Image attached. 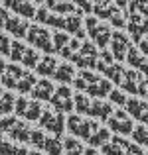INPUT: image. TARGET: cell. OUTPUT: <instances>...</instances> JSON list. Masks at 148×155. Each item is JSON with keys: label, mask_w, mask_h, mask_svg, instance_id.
Returning <instances> with one entry per match:
<instances>
[{"label": "cell", "mask_w": 148, "mask_h": 155, "mask_svg": "<svg viewBox=\"0 0 148 155\" xmlns=\"http://www.w3.org/2000/svg\"><path fill=\"white\" fill-rule=\"evenodd\" d=\"M36 22L40 26H49L53 30L65 31V34H73L75 39L83 41L85 39V31H83V22H81V14H69V16H59V14H51L48 12L46 6L36 10Z\"/></svg>", "instance_id": "cell-1"}, {"label": "cell", "mask_w": 148, "mask_h": 155, "mask_svg": "<svg viewBox=\"0 0 148 155\" xmlns=\"http://www.w3.org/2000/svg\"><path fill=\"white\" fill-rule=\"evenodd\" d=\"M73 87L77 88V92H85L91 98H107L113 91V83L107 81L105 77L97 75L95 71H79L73 79Z\"/></svg>", "instance_id": "cell-2"}, {"label": "cell", "mask_w": 148, "mask_h": 155, "mask_svg": "<svg viewBox=\"0 0 148 155\" xmlns=\"http://www.w3.org/2000/svg\"><path fill=\"white\" fill-rule=\"evenodd\" d=\"M32 126L26 120H18L16 116H2L0 118V132L6 134L10 137V141H16L18 145L30 143L32 136Z\"/></svg>", "instance_id": "cell-3"}, {"label": "cell", "mask_w": 148, "mask_h": 155, "mask_svg": "<svg viewBox=\"0 0 148 155\" xmlns=\"http://www.w3.org/2000/svg\"><path fill=\"white\" fill-rule=\"evenodd\" d=\"M99 128H101V126L97 124V120L79 116V114H71V116L65 120V130H67L73 137L83 140V141H89V137H91Z\"/></svg>", "instance_id": "cell-4"}, {"label": "cell", "mask_w": 148, "mask_h": 155, "mask_svg": "<svg viewBox=\"0 0 148 155\" xmlns=\"http://www.w3.org/2000/svg\"><path fill=\"white\" fill-rule=\"evenodd\" d=\"M85 31H87V35L91 38V43L97 45V47H101V51L109 47L111 35H113L111 26L99 22L97 16H87V18H85Z\"/></svg>", "instance_id": "cell-5"}, {"label": "cell", "mask_w": 148, "mask_h": 155, "mask_svg": "<svg viewBox=\"0 0 148 155\" xmlns=\"http://www.w3.org/2000/svg\"><path fill=\"white\" fill-rule=\"evenodd\" d=\"M8 57H10L16 65H22L24 69H36V65L40 63V59H42L40 51H36L34 47L24 45L22 41H18V39H14V41H12L10 55H8Z\"/></svg>", "instance_id": "cell-6"}, {"label": "cell", "mask_w": 148, "mask_h": 155, "mask_svg": "<svg viewBox=\"0 0 148 155\" xmlns=\"http://www.w3.org/2000/svg\"><path fill=\"white\" fill-rule=\"evenodd\" d=\"M26 39H28V43H30V45L34 47L36 51H44L46 55H51V53H55V49H53L51 31H48V28L40 26V24H36V26H30V28H28Z\"/></svg>", "instance_id": "cell-7"}, {"label": "cell", "mask_w": 148, "mask_h": 155, "mask_svg": "<svg viewBox=\"0 0 148 155\" xmlns=\"http://www.w3.org/2000/svg\"><path fill=\"white\" fill-rule=\"evenodd\" d=\"M14 112H16V116H20L26 122H38L42 112H44V106H42V102H38L34 98L18 96L16 104H14Z\"/></svg>", "instance_id": "cell-8"}, {"label": "cell", "mask_w": 148, "mask_h": 155, "mask_svg": "<svg viewBox=\"0 0 148 155\" xmlns=\"http://www.w3.org/2000/svg\"><path fill=\"white\" fill-rule=\"evenodd\" d=\"M71 63H75L77 67L85 69V71H91V69L97 67V61H99V51L95 49L91 41H81V47L77 53L71 55Z\"/></svg>", "instance_id": "cell-9"}, {"label": "cell", "mask_w": 148, "mask_h": 155, "mask_svg": "<svg viewBox=\"0 0 148 155\" xmlns=\"http://www.w3.org/2000/svg\"><path fill=\"white\" fill-rule=\"evenodd\" d=\"M40 128L42 130H48L51 136L55 137H61V134H63L65 130V118L61 112H57V110H51V108H44L42 116H40Z\"/></svg>", "instance_id": "cell-10"}, {"label": "cell", "mask_w": 148, "mask_h": 155, "mask_svg": "<svg viewBox=\"0 0 148 155\" xmlns=\"http://www.w3.org/2000/svg\"><path fill=\"white\" fill-rule=\"evenodd\" d=\"M107 126H109V132H115L121 137L130 136L132 130H134V122L129 118V114L125 110H115L113 116L107 120Z\"/></svg>", "instance_id": "cell-11"}, {"label": "cell", "mask_w": 148, "mask_h": 155, "mask_svg": "<svg viewBox=\"0 0 148 155\" xmlns=\"http://www.w3.org/2000/svg\"><path fill=\"white\" fill-rule=\"evenodd\" d=\"M49 104L53 106V110H57V112H61V114L71 112L73 110V92H71V88L65 87V84L55 87V92H53Z\"/></svg>", "instance_id": "cell-12"}, {"label": "cell", "mask_w": 148, "mask_h": 155, "mask_svg": "<svg viewBox=\"0 0 148 155\" xmlns=\"http://www.w3.org/2000/svg\"><path fill=\"white\" fill-rule=\"evenodd\" d=\"M109 47H111L113 59H117L118 63H122V61L126 59V53H129V49L132 45H130V39H129V35H126L125 31H113Z\"/></svg>", "instance_id": "cell-13"}, {"label": "cell", "mask_w": 148, "mask_h": 155, "mask_svg": "<svg viewBox=\"0 0 148 155\" xmlns=\"http://www.w3.org/2000/svg\"><path fill=\"white\" fill-rule=\"evenodd\" d=\"M97 71L101 73V77H105L107 81L118 84L121 87L122 81H125V75H126V69L122 63H103V61H97Z\"/></svg>", "instance_id": "cell-14"}, {"label": "cell", "mask_w": 148, "mask_h": 155, "mask_svg": "<svg viewBox=\"0 0 148 155\" xmlns=\"http://www.w3.org/2000/svg\"><path fill=\"white\" fill-rule=\"evenodd\" d=\"M2 4L8 12H14L16 16H20L24 20L36 18V8L30 0H2Z\"/></svg>", "instance_id": "cell-15"}, {"label": "cell", "mask_w": 148, "mask_h": 155, "mask_svg": "<svg viewBox=\"0 0 148 155\" xmlns=\"http://www.w3.org/2000/svg\"><path fill=\"white\" fill-rule=\"evenodd\" d=\"M113 112H115V108H113V104H111V102H105V100H99V98H91L87 116L93 118V120L107 122L111 116H113Z\"/></svg>", "instance_id": "cell-16"}, {"label": "cell", "mask_w": 148, "mask_h": 155, "mask_svg": "<svg viewBox=\"0 0 148 155\" xmlns=\"http://www.w3.org/2000/svg\"><path fill=\"white\" fill-rule=\"evenodd\" d=\"M28 69L20 67V65L16 63H8L6 65V71L2 73V77H0V84H2L4 88H10V91H14L16 84H18V81L22 79V75L26 73Z\"/></svg>", "instance_id": "cell-17"}, {"label": "cell", "mask_w": 148, "mask_h": 155, "mask_svg": "<svg viewBox=\"0 0 148 155\" xmlns=\"http://www.w3.org/2000/svg\"><path fill=\"white\" fill-rule=\"evenodd\" d=\"M126 112L130 114L132 118H136L138 122H142V124L148 128V102L142 98H129L126 100Z\"/></svg>", "instance_id": "cell-18"}, {"label": "cell", "mask_w": 148, "mask_h": 155, "mask_svg": "<svg viewBox=\"0 0 148 155\" xmlns=\"http://www.w3.org/2000/svg\"><path fill=\"white\" fill-rule=\"evenodd\" d=\"M28 28H30L28 20L20 18V16H12V14H10V18L6 20V24H4L2 30H4V31H8V34H12L16 39H20V38H26Z\"/></svg>", "instance_id": "cell-19"}, {"label": "cell", "mask_w": 148, "mask_h": 155, "mask_svg": "<svg viewBox=\"0 0 148 155\" xmlns=\"http://www.w3.org/2000/svg\"><path fill=\"white\" fill-rule=\"evenodd\" d=\"M55 92V87L49 79H38L36 87L32 88V98L38 100V102H49Z\"/></svg>", "instance_id": "cell-20"}, {"label": "cell", "mask_w": 148, "mask_h": 155, "mask_svg": "<svg viewBox=\"0 0 148 155\" xmlns=\"http://www.w3.org/2000/svg\"><path fill=\"white\" fill-rule=\"evenodd\" d=\"M48 12L51 14H59V16H69V14H81L77 10V6L73 2H67V0H46Z\"/></svg>", "instance_id": "cell-21"}, {"label": "cell", "mask_w": 148, "mask_h": 155, "mask_svg": "<svg viewBox=\"0 0 148 155\" xmlns=\"http://www.w3.org/2000/svg\"><path fill=\"white\" fill-rule=\"evenodd\" d=\"M75 67H73L69 61H61L59 65H57L55 73H53V79L57 81L59 84H65L67 87L69 83H73V79H75Z\"/></svg>", "instance_id": "cell-22"}, {"label": "cell", "mask_w": 148, "mask_h": 155, "mask_svg": "<svg viewBox=\"0 0 148 155\" xmlns=\"http://www.w3.org/2000/svg\"><path fill=\"white\" fill-rule=\"evenodd\" d=\"M57 65H59V61H57L55 57L44 55L42 59H40V63L36 65V73H38L42 79H53V73H55Z\"/></svg>", "instance_id": "cell-23"}, {"label": "cell", "mask_w": 148, "mask_h": 155, "mask_svg": "<svg viewBox=\"0 0 148 155\" xmlns=\"http://www.w3.org/2000/svg\"><path fill=\"white\" fill-rule=\"evenodd\" d=\"M103 155H125V137L115 136L111 137V141H107L101 147Z\"/></svg>", "instance_id": "cell-24"}, {"label": "cell", "mask_w": 148, "mask_h": 155, "mask_svg": "<svg viewBox=\"0 0 148 155\" xmlns=\"http://www.w3.org/2000/svg\"><path fill=\"white\" fill-rule=\"evenodd\" d=\"M0 155H30V149L14 143L10 140H2L0 141Z\"/></svg>", "instance_id": "cell-25"}, {"label": "cell", "mask_w": 148, "mask_h": 155, "mask_svg": "<svg viewBox=\"0 0 148 155\" xmlns=\"http://www.w3.org/2000/svg\"><path fill=\"white\" fill-rule=\"evenodd\" d=\"M36 83H38V79H36V75L32 71H26L22 75V79L18 81V84H16V91L20 92V94H28V92H32V88L36 87Z\"/></svg>", "instance_id": "cell-26"}, {"label": "cell", "mask_w": 148, "mask_h": 155, "mask_svg": "<svg viewBox=\"0 0 148 155\" xmlns=\"http://www.w3.org/2000/svg\"><path fill=\"white\" fill-rule=\"evenodd\" d=\"M42 151H46L48 155H61L63 153V140L55 136H46Z\"/></svg>", "instance_id": "cell-27"}, {"label": "cell", "mask_w": 148, "mask_h": 155, "mask_svg": "<svg viewBox=\"0 0 148 155\" xmlns=\"http://www.w3.org/2000/svg\"><path fill=\"white\" fill-rule=\"evenodd\" d=\"M125 61L130 65V67H134V69H138V71H140V69L144 67V63L148 61V57H146V55H142L140 49L132 45V47L129 49V53H126V59H125Z\"/></svg>", "instance_id": "cell-28"}, {"label": "cell", "mask_w": 148, "mask_h": 155, "mask_svg": "<svg viewBox=\"0 0 148 155\" xmlns=\"http://www.w3.org/2000/svg\"><path fill=\"white\" fill-rule=\"evenodd\" d=\"M107 141H111V132H109V128H99L97 132L93 134L91 137H89L87 143H89V147L97 149V147H103Z\"/></svg>", "instance_id": "cell-29"}, {"label": "cell", "mask_w": 148, "mask_h": 155, "mask_svg": "<svg viewBox=\"0 0 148 155\" xmlns=\"http://www.w3.org/2000/svg\"><path fill=\"white\" fill-rule=\"evenodd\" d=\"M14 104H16V96L12 94V92H4V94L0 96V118L2 116H12Z\"/></svg>", "instance_id": "cell-30"}, {"label": "cell", "mask_w": 148, "mask_h": 155, "mask_svg": "<svg viewBox=\"0 0 148 155\" xmlns=\"http://www.w3.org/2000/svg\"><path fill=\"white\" fill-rule=\"evenodd\" d=\"M130 136H132L134 143H138L140 147L148 149V128L146 126H134V130H132Z\"/></svg>", "instance_id": "cell-31"}, {"label": "cell", "mask_w": 148, "mask_h": 155, "mask_svg": "<svg viewBox=\"0 0 148 155\" xmlns=\"http://www.w3.org/2000/svg\"><path fill=\"white\" fill-rule=\"evenodd\" d=\"M51 39H53V49H55V53H59L63 47H67V43H69V34H65V31H59V30H55V31H51Z\"/></svg>", "instance_id": "cell-32"}, {"label": "cell", "mask_w": 148, "mask_h": 155, "mask_svg": "<svg viewBox=\"0 0 148 155\" xmlns=\"http://www.w3.org/2000/svg\"><path fill=\"white\" fill-rule=\"evenodd\" d=\"M44 141H46V134H44V130L42 128H34V130H32V136H30L32 147H36V151H42Z\"/></svg>", "instance_id": "cell-33"}, {"label": "cell", "mask_w": 148, "mask_h": 155, "mask_svg": "<svg viewBox=\"0 0 148 155\" xmlns=\"http://www.w3.org/2000/svg\"><path fill=\"white\" fill-rule=\"evenodd\" d=\"M79 47H81V41H79V39H75V38H71V39H69V43H67V47H63V49L59 51V55L63 57V59L69 61L73 53L79 51Z\"/></svg>", "instance_id": "cell-34"}, {"label": "cell", "mask_w": 148, "mask_h": 155, "mask_svg": "<svg viewBox=\"0 0 148 155\" xmlns=\"http://www.w3.org/2000/svg\"><path fill=\"white\" fill-rule=\"evenodd\" d=\"M81 149H85L83 147V143H81L77 137H63V151L65 153H69V151H81Z\"/></svg>", "instance_id": "cell-35"}, {"label": "cell", "mask_w": 148, "mask_h": 155, "mask_svg": "<svg viewBox=\"0 0 148 155\" xmlns=\"http://www.w3.org/2000/svg\"><path fill=\"white\" fill-rule=\"evenodd\" d=\"M107 98L111 100V104H115V106H121V108H125L126 106V94L122 91H111V94L107 96Z\"/></svg>", "instance_id": "cell-36"}, {"label": "cell", "mask_w": 148, "mask_h": 155, "mask_svg": "<svg viewBox=\"0 0 148 155\" xmlns=\"http://www.w3.org/2000/svg\"><path fill=\"white\" fill-rule=\"evenodd\" d=\"M125 155H148V151H144V149H142L138 143L129 141L125 137Z\"/></svg>", "instance_id": "cell-37"}, {"label": "cell", "mask_w": 148, "mask_h": 155, "mask_svg": "<svg viewBox=\"0 0 148 155\" xmlns=\"http://www.w3.org/2000/svg\"><path fill=\"white\" fill-rule=\"evenodd\" d=\"M10 45H12V39L8 38V34L6 31H0V57L10 55Z\"/></svg>", "instance_id": "cell-38"}, {"label": "cell", "mask_w": 148, "mask_h": 155, "mask_svg": "<svg viewBox=\"0 0 148 155\" xmlns=\"http://www.w3.org/2000/svg\"><path fill=\"white\" fill-rule=\"evenodd\" d=\"M73 4L77 6V10H83V12H87V14H91L93 12V4H91V0H73Z\"/></svg>", "instance_id": "cell-39"}, {"label": "cell", "mask_w": 148, "mask_h": 155, "mask_svg": "<svg viewBox=\"0 0 148 155\" xmlns=\"http://www.w3.org/2000/svg\"><path fill=\"white\" fill-rule=\"evenodd\" d=\"M111 24H113L115 28H117V30H122V28H126V20L122 18L121 14H115V16H111Z\"/></svg>", "instance_id": "cell-40"}, {"label": "cell", "mask_w": 148, "mask_h": 155, "mask_svg": "<svg viewBox=\"0 0 148 155\" xmlns=\"http://www.w3.org/2000/svg\"><path fill=\"white\" fill-rule=\"evenodd\" d=\"M8 18H10V12H8L6 8H0V28H4V24H6Z\"/></svg>", "instance_id": "cell-41"}, {"label": "cell", "mask_w": 148, "mask_h": 155, "mask_svg": "<svg viewBox=\"0 0 148 155\" xmlns=\"http://www.w3.org/2000/svg\"><path fill=\"white\" fill-rule=\"evenodd\" d=\"M6 65H8V63H4V59L0 57V77H2V73H4V71H6Z\"/></svg>", "instance_id": "cell-42"}, {"label": "cell", "mask_w": 148, "mask_h": 155, "mask_svg": "<svg viewBox=\"0 0 148 155\" xmlns=\"http://www.w3.org/2000/svg\"><path fill=\"white\" fill-rule=\"evenodd\" d=\"M46 0H32V4H44Z\"/></svg>", "instance_id": "cell-43"}, {"label": "cell", "mask_w": 148, "mask_h": 155, "mask_svg": "<svg viewBox=\"0 0 148 155\" xmlns=\"http://www.w3.org/2000/svg\"><path fill=\"white\" fill-rule=\"evenodd\" d=\"M4 94V87H2V84H0V96H2Z\"/></svg>", "instance_id": "cell-44"}, {"label": "cell", "mask_w": 148, "mask_h": 155, "mask_svg": "<svg viewBox=\"0 0 148 155\" xmlns=\"http://www.w3.org/2000/svg\"><path fill=\"white\" fill-rule=\"evenodd\" d=\"M0 2H2V0H0Z\"/></svg>", "instance_id": "cell-45"}]
</instances>
